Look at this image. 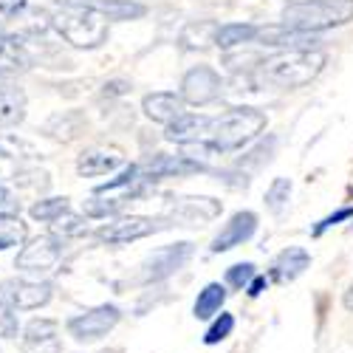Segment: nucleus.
<instances>
[{
  "mask_svg": "<svg viewBox=\"0 0 353 353\" xmlns=\"http://www.w3.org/2000/svg\"><path fill=\"white\" fill-rule=\"evenodd\" d=\"M328 57L325 51H277L266 60L257 63V82L277 91H294L314 82L322 68H325Z\"/></svg>",
  "mask_w": 353,
  "mask_h": 353,
  "instance_id": "nucleus-1",
  "label": "nucleus"
},
{
  "mask_svg": "<svg viewBox=\"0 0 353 353\" xmlns=\"http://www.w3.org/2000/svg\"><path fill=\"white\" fill-rule=\"evenodd\" d=\"M263 130H266V116L260 110L232 108V110L210 119L203 144H210L215 153H232V150H241V147L249 144L252 139H257Z\"/></svg>",
  "mask_w": 353,
  "mask_h": 353,
  "instance_id": "nucleus-2",
  "label": "nucleus"
},
{
  "mask_svg": "<svg viewBox=\"0 0 353 353\" xmlns=\"http://www.w3.org/2000/svg\"><path fill=\"white\" fill-rule=\"evenodd\" d=\"M283 28L303 34H319L328 28L353 20V0H311V3H288L280 14Z\"/></svg>",
  "mask_w": 353,
  "mask_h": 353,
  "instance_id": "nucleus-3",
  "label": "nucleus"
},
{
  "mask_svg": "<svg viewBox=\"0 0 353 353\" xmlns=\"http://www.w3.org/2000/svg\"><path fill=\"white\" fill-rule=\"evenodd\" d=\"M51 28L74 48H99L108 40V20L79 3H63L51 14Z\"/></svg>",
  "mask_w": 353,
  "mask_h": 353,
  "instance_id": "nucleus-4",
  "label": "nucleus"
},
{
  "mask_svg": "<svg viewBox=\"0 0 353 353\" xmlns=\"http://www.w3.org/2000/svg\"><path fill=\"white\" fill-rule=\"evenodd\" d=\"M170 223L167 221H159V218H144V215H128V218H119V221H110L105 223L97 238L102 243H110V246H122V243H130V241H141V238H150V234L167 229Z\"/></svg>",
  "mask_w": 353,
  "mask_h": 353,
  "instance_id": "nucleus-5",
  "label": "nucleus"
},
{
  "mask_svg": "<svg viewBox=\"0 0 353 353\" xmlns=\"http://www.w3.org/2000/svg\"><path fill=\"white\" fill-rule=\"evenodd\" d=\"M192 252H195L192 243H172V246H164V249L153 252L150 257L141 263L139 280L141 283H159V280L175 274V272L184 269L187 263L192 260Z\"/></svg>",
  "mask_w": 353,
  "mask_h": 353,
  "instance_id": "nucleus-6",
  "label": "nucleus"
},
{
  "mask_svg": "<svg viewBox=\"0 0 353 353\" xmlns=\"http://www.w3.org/2000/svg\"><path fill=\"white\" fill-rule=\"evenodd\" d=\"M119 308L116 305H99V308H91L74 319H68V334L77 339V342H97L102 336H108L116 322H119Z\"/></svg>",
  "mask_w": 353,
  "mask_h": 353,
  "instance_id": "nucleus-7",
  "label": "nucleus"
},
{
  "mask_svg": "<svg viewBox=\"0 0 353 353\" xmlns=\"http://www.w3.org/2000/svg\"><path fill=\"white\" fill-rule=\"evenodd\" d=\"M181 102L187 105H210L221 97V77L210 68V65H195L184 74L181 79V91H179Z\"/></svg>",
  "mask_w": 353,
  "mask_h": 353,
  "instance_id": "nucleus-8",
  "label": "nucleus"
},
{
  "mask_svg": "<svg viewBox=\"0 0 353 353\" xmlns=\"http://www.w3.org/2000/svg\"><path fill=\"white\" fill-rule=\"evenodd\" d=\"M63 257V241L51 238V234H43V238L32 241L14 260V266L20 272H28V274H40V272H51L57 263Z\"/></svg>",
  "mask_w": 353,
  "mask_h": 353,
  "instance_id": "nucleus-9",
  "label": "nucleus"
},
{
  "mask_svg": "<svg viewBox=\"0 0 353 353\" xmlns=\"http://www.w3.org/2000/svg\"><path fill=\"white\" fill-rule=\"evenodd\" d=\"M221 215V201L215 198H170V218L184 226L207 223Z\"/></svg>",
  "mask_w": 353,
  "mask_h": 353,
  "instance_id": "nucleus-10",
  "label": "nucleus"
},
{
  "mask_svg": "<svg viewBox=\"0 0 353 353\" xmlns=\"http://www.w3.org/2000/svg\"><path fill=\"white\" fill-rule=\"evenodd\" d=\"M254 229H257V215L254 212H238V215H232L229 223L221 229V234L212 241V252L218 254V252H229L234 246L246 243L252 234H254Z\"/></svg>",
  "mask_w": 353,
  "mask_h": 353,
  "instance_id": "nucleus-11",
  "label": "nucleus"
},
{
  "mask_svg": "<svg viewBox=\"0 0 353 353\" xmlns=\"http://www.w3.org/2000/svg\"><path fill=\"white\" fill-rule=\"evenodd\" d=\"M212 116H203V113H181L175 122L167 125V139L175 144H198L207 139V128H210Z\"/></svg>",
  "mask_w": 353,
  "mask_h": 353,
  "instance_id": "nucleus-12",
  "label": "nucleus"
},
{
  "mask_svg": "<svg viewBox=\"0 0 353 353\" xmlns=\"http://www.w3.org/2000/svg\"><path fill=\"white\" fill-rule=\"evenodd\" d=\"M141 110L147 113V119H153L159 125H170L175 122L179 116L184 113V102L179 94H170V91H156V94H147L141 102Z\"/></svg>",
  "mask_w": 353,
  "mask_h": 353,
  "instance_id": "nucleus-13",
  "label": "nucleus"
},
{
  "mask_svg": "<svg viewBox=\"0 0 353 353\" xmlns=\"http://www.w3.org/2000/svg\"><path fill=\"white\" fill-rule=\"evenodd\" d=\"M201 170H207V167L187 159V156H164V153L144 164L147 179H179V175H192Z\"/></svg>",
  "mask_w": 353,
  "mask_h": 353,
  "instance_id": "nucleus-14",
  "label": "nucleus"
},
{
  "mask_svg": "<svg viewBox=\"0 0 353 353\" xmlns=\"http://www.w3.org/2000/svg\"><path fill=\"white\" fill-rule=\"evenodd\" d=\"M26 353H60V339H57V322L54 319H34L28 322L26 339H23Z\"/></svg>",
  "mask_w": 353,
  "mask_h": 353,
  "instance_id": "nucleus-15",
  "label": "nucleus"
},
{
  "mask_svg": "<svg viewBox=\"0 0 353 353\" xmlns=\"http://www.w3.org/2000/svg\"><path fill=\"white\" fill-rule=\"evenodd\" d=\"M6 297L12 300L14 308L20 311H32L40 308L51 300V285L48 283H6Z\"/></svg>",
  "mask_w": 353,
  "mask_h": 353,
  "instance_id": "nucleus-16",
  "label": "nucleus"
},
{
  "mask_svg": "<svg viewBox=\"0 0 353 353\" xmlns=\"http://www.w3.org/2000/svg\"><path fill=\"white\" fill-rule=\"evenodd\" d=\"M308 266H311V254L305 249L291 246V249L280 252L277 260L272 263V280L274 283H291V280H297Z\"/></svg>",
  "mask_w": 353,
  "mask_h": 353,
  "instance_id": "nucleus-17",
  "label": "nucleus"
},
{
  "mask_svg": "<svg viewBox=\"0 0 353 353\" xmlns=\"http://www.w3.org/2000/svg\"><path fill=\"white\" fill-rule=\"evenodd\" d=\"M119 161H122V153L116 147H88L77 161V170L79 175H105L113 167H119Z\"/></svg>",
  "mask_w": 353,
  "mask_h": 353,
  "instance_id": "nucleus-18",
  "label": "nucleus"
},
{
  "mask_svg": "<svg viewBox=\"0 0 353 353\" xmlns=\"http://www.w3.org/2000/svg\"><path fill=\"white\" fill-rule=\"evenodd\" d=\"M26 116V94L17 85L0 82V128H14Z\"/></svg>",
  "mask_w": 353,
  "mask_h": 353,
  "instance_id": "nucleus-19",
  "label": "nucleus"
},
{
  "mask_svg": "<svg viewBox=\"0 0 353 353\" xmlns=\"http://www.w3.org/2000/svg\"><path fill=\"white\" fill-rule=\"evenodd\" d=\"M85 6L99 12L108 23L110 20H139L147 12L141 3H136V0H88Z\"/></svg>",
  "mask_w": 353,
  "mask_h": 353,
  "instance_id": "nucleus-20",
  "label": "nucleus"
},
{
  "mask_svg": "<svg viewBox=\"0 0 353 353\" xmlns=\"http://www.w3.org/2000/svg\"><path fill=\"white\" fill-rule=\"evenodd\" d=\"M28 65H32V57H28V51L17 43V37L0 34V77L26 71Z\"/></svg>",
  "mask_w": 353,
  "mask_h": 353,
  "instance_id": "nucleus-21",
  "label": "nucleus"
},
{
  "mask_svg": "<svg viewBox=\"0 0 353 353\" xmlns=\"http://www.w3.org/2000/svg\"><path fill=\"white\" fill-rule=\"evenodd\" d=\"M254 34H257V26H249V23H226V26H218L215 46L226 51V48H234V46L252 43Z\"/></svg>",
  "mask_w": 353,
  "mask_h": 353,
  "instance_id": "nucleus-22",
  "label": "nucleus"
},
{
  "mask_svg": "<svg viewBox=\"0 0 353 353\" xmlns=\"http://www.w3.org/2000/svg\"><path fill=\"white\" fill-rule=\"evenodd\" d=\"M215 34H218V23L212 20H198V23H190L181 34V43L187 48H207V46H215Z\"/></svg>",
  "mask_w": 353,
  "mask_h": 353,
  "instance_id": "nucleus-23",
  "label": "nucleus"
},
{
  "mask_svg": "<svg viewBox=\"0 0 353 353\" xmlns=\"http://www.w3.org/2000/svg\"><path fill=\"white\" fill-rule=\"evenodd\" d=\"M223 300H226V288L221 283H210L207 288L198 294V300H195V316L198 319H210L212 314L221 311Z\"/></svg>",
  "mask_w": 353,
  "mask_h": 353,
  "instance_id": "nucleus-24",
  "label": "nucleus"
},
{
  "mask_svg": "<svg viewBox=\"0 0 353 353\" xmlns=\"http://www.w3.org/2000/svg\"><path fill=\"white\" fill-rule=\"evenodd\" d=\"M26 241V223L17 215H3L0 218V252L14 249Z\"/></svg>",
  "mask_w": 353,
  "mask_h": 353,
  "instance_id": "nucleus-25",
  "label": "nucleus"
},
{
  "mask_svg": "<svg viewBox=\"0 0 353 353\" xmlns=\"http://www.w3.org/2000/svg\"><path fill=\"white\" fill-rule=\"evenodd\" d=\"M65 210H68V198H46V201H40V203H34V207H32V218L54 223Z\"/></svg>",
  "mask_w": 353,
  "mask_h": 353,
  "instance_id": "nucleus-26",
  "label": "nucleus"
},
{
  "mask_svg": "<svg viewBox=\"0 0 353 353\" xmlns=\"http://www.w3.org/2000/svg\"><path fill=\"white\" fill-rule=\"evenodd\" d=\"M288 198H291V181H288V179H274L272 187L266 190V207H269L274 215H280L283 207L288 203Z\"/></svg>",
  "mask_w": 353,
  "mask_h": 353,
  "instance_id": "nucleus-27",
  "label": "nucleus"
},
{
  "mask_svg": "<svg viewBox=\"0 0 353 353\" xmlns=\"http://www.w3.org/2000/svg\"><path fill=\"white\" fill-rule=\"evenodd\" d=\"M234 331V316L232 314H221L212 325H210V331L203 334V342L207 345H218V342H223L229 334Z\"/></svg>",
  "mask_w": 353,
  "mask_h": 353,
  "instance_id": "nucleus-28",
  "label": "nucleus"
},
{
  "mask_svg": "<svg viewBox=\"0 0 353 353\" xmlns=\"http://www.w3.org/2000/svg\"><path fill=\"white\" fill-rule=\"evenodd\" d=\"M51 226H54L57 232H63V234H82V232H85V218L77 215V212H71V210H65Z\"/></svg>",
  "mask_w": 353,
  "mask_h": 353,
  "instance_id": "nucleus-29",
  "label": "nucleus"
},
{
  "mask_svg": "<svg viewBox=\"0 0 353 353\" xmlns=\"http://www.w3.org/2000/svg\"><path fill=\"white\" fill-rule=\"evenodd\" d=\"M122 203L125 198H113V201H88L85 203V215H91V218H105V215H113V212H119L122 210Z\"/></svg>",
  "mask_w": 353,
  "mask_h": 353,
  "instance_id": "nucleus-30",
  "label": "nucleus"
},
{
  "mask_svg": "<svg viewBox=\"0 0 353 353\" xmlns=\"http://www.w3.org/2000/svg\"><path fill=\"white\" fill-rule=\"evenodd\" d=\"M252 280H254V266L252 263H238V266H232L226 272V283L234 285V288H246Z\"/></svg>",
  "mask_w": 353,
  "mask_h": 353,
  "instance_id": "nucleus-31",
  "label": "nucleus"
},
{
  "mask_svg": "<svg viewBox=\"0 0 353 353\" xmlns=\"http://www.w3.org/2000/svg\"><path fill=\"white\" fill-rule=\"evenodd\" d=\"M17 334V316L9 305L0 303V336H14Z\"/></svg>",
  "mask_w": 353,
  "mask_h": 353,
  "instance_id": "nucleus-32",
  "label": "nucleus"
},
{
  "mask_svg": "<svg viewBox=\"0 0 353 353\" xmlns=\"http://www.w3.org/2000/svg\"><path fill=\"white\" fill-rule=\"evenodd\" d=\"M136 175H139V167H128L119 179H113V181H108V184H102V187H97V192H110V190H116V187H128V184H133L136 181Z\"/></svg>",
  "mask_w": 353,
  "mask_h": 353,
  "instance_id": "nucleus-33",
  "label": "nucleus"
},
{
  "mask_svg": "<svg viewBox=\"0 0 353 353\" xmlns=\"http://www.w3.org/2000/svg\"><path fill=\"white\" fill-rule=\"evenodd\" d=\"M345 218H353V207H345V210L334 212L331 218H325V221H319V226L314 229V234H322V232H325V229H331L334 223H339V221H345Z\"/></svg>",
  "mask_w": 353,
  "mask_h": 353,
  "instance_id": "nucleus-34",
  "label": "nucleus"
},
{
  "mask_svg": "<svg viewBox=\"0 0 353 353\" xmlns=\"http://www.w3.org/2000/svg\"><path fill=\"white\" fill-rule=\"evenodd\" d=\"M26 0H0V14L3 17H14L20 12H26Z\"/></svg>",
  "mask_w": 353,
  "mask_h": 353,
  "instance_id": "nucleus-35",
  "label": "nucleus"
},
{
  "mask_svg": "<svg viewBox=\"0 0 353 353\" xmlns=\"http://www.w3.org/2000/svg\"><path fill=\"white\" fill-rule=\"evenodd\" d=\"M14 210H17V203H14L12 192L6 187H0V218H3V215H14Z\"/></svg>",
  "mask_w": 353,
  "mask_h": 353,
  "instance_id": "nucleus-36",
  "label": "nucleus"
},
{
  "mask_svg": "<svg viewBox=\"0 0 353 353\" xmlns=\"http://www.w3.org/2000/svg\"><path fill=\"white\" fill-rule=\"evenodd\" d=\"M246 288H249V294H252V297H257V294H260L263 288H266V277H254V280H252Z\"/></svg>",
  "mask_w": 353,
  "mask_h": 353,
  "instance_id": "nucleus-37",
  "label": "nucleus"
},
{
  "mask_svg": "<svg viewBox=\"0 0 353 353\" xmlns=\"http://www.w3.org/2000/svg\"><path fill=\"white\" fill-rule=\"evenodd\" d=\"M125 91H128V82H113L110 91H105V94H125Z\"/></svg>",
  "mask_w": 353,
  "mask_h": 353,
  "instance_id": "nucleus-38",
  "label": "nucleus"
},
{
  "mask_svg": "<svg viewBox=\"0 0 353 353\" xmlns=\"http://www.w3.org/2000/svg\"><path fill=\"white\" fill-rule=\"evenodd\" d=\"M345 308H350V311H353V288H347V291H345Z\"/></svg>",
  "mask_w": 353,
  "mask_h": 353,
  "instance_id": "nucleus-39",
  "label": "nucleus"
},
{
  "mask_svg": "<svg viewBox=\"0 0 353 353\" xmlns=\"http://www.w3.org/2000/svg\"><path fill=\"white\" fill-rule=\"evenodd\" d=\"M288 3H311V0H285V6Z\"/></svg>",
  "mask_w": 353,
  "mask_h": 353,
  "instance_id": "nucleus-40",
  "label": "nucleus"
}]
</instances>
